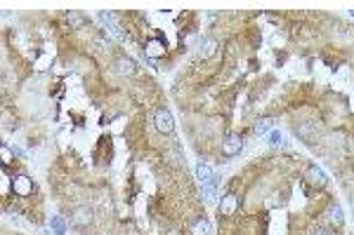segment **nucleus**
Returning <instances> with one entry per match:
<instances>
[{
    "label": "nucleus",
    "instance_id": "nucleus-19",
    "mask_svg": "<svg viewBox=\"0 0 354 235\" xmlns=\"http://www.w3.org/2000/svg\"><path fill=\"white\" fill-rule=\"evenodd\" d=\"M0 153H2V162H10V153H12V148L2 146V148H0Z\"/></svg>",
    "mask_w": 354,
    "mask_h": 235
},
{
    "label": "nucleus",
    "instance_id": "nucleus-15",
    "mask_svg": "<svg viewBox=\"0 0 354 235\" xmlns=\"http://www.w3.org/2000/svg\"><path fill=\"white\" fill-rule=\"evenodd\" d=\"M255 132H258L260 137L269 134V132H272V120H260L258 125H255Z\"/></svg>",
    "mask_w": 354,
    "mask_h": 235
},
{
    "label": "nucleus",
    "instance_id": "nucleus-22",
    "mask_svg": "<svg viewBox=\"0 0 354 235\" xmlns=\"http://www.w3.org/2000/svg\"><path fill=\"white\" fill-rule=\"evenodd\" d=\"M350 14H352V17H354V10H350Z\"/></svg>",
    "mask_w": 354,
    "mask_h": 235
},
{
    "label": "nucleus",
    "instance_id": "nucleus-3",
    "mask_svg": "<svg viewBox=\"0 0 354 235\" xmlns=\"http://www.w3.org/2000/svg\"><path fill=\"white\" fill-rule=\"evenodd\" d=\"M241 148H243V141H241V137H236V134H232V137H227V141L222 144V153L227 157L236 156V153H241Z\"/></svg>",
    "mask_w": 354,
    "mask_h": 235
},
{
    "label": "nucleus",
    "instance_id": "nucleus-8",
    "mask_svg": "<svg viewBox=\"0 0 354 235\" xmlns=\"http://www.w3.org/2000/svg\"><path fill=\"white\" fill-rule=\"evenodd\" d=\"M116 71H118L121 76H133V73L137 71V64L133 61V59L123 57V59H118V61H116Z\"/></svg>",
    "mask_w": 354,
    "mask_h": 235
},
{
    "label": "nucleus",
    "instance_id": "nucleus-17",
    "mask_svg": "<svg viewBox=\"0 0 354 235\" xmlns=\"http://www.w3.org/2000/svg\"><path fill=\"white\" fill-rule=\"evenodd\" d=\"M203 197L208 200V202L215 200V181H210V183H205L203 186Z\"/></svg>",
    "mask_w": 354,
    "mask_h": 235
},
{
    "label": "nucleus",
    "instance_id": "nucleus-10",
    "mask_svg": "<svg viewBox=\"0 0 354 235\" xmlns=\"http://www.w3.org/2000/svg\"><path fill=\"white\" fill-rule=\"evenodd\" d=\"M307 181L314 183V186H326L328 179H326V174L319 170V167H310V170H307Z\"/></svg>",
    "mask_w": 354,
    "mask_h": 235
},
{
    "label": "nucleus",
    "instance_id": "nucleus-6",
    "mask_svg": "<svg viewBox=\"0 0 354 235\" xmlns=\"http://www.w3.org/2000/svg\"><path fill=\"white\" fill-rule=\"evenodd\" d=\"M215 52H218V40L215 38H203L201 40V45H199V54H201L203 59H210Z\"/></svg>",
    "mask_w": 354,
    "mask_h": 235
},
{
    "label": "nucleus",
    "instance_id": "nucleus-11",
    "mask_svg": "<svg viewBox=\"0 0 354 235\" xmlns=\"http://www.w3.org/2000/svg\"><path fill=\"white\" fill-rule=\"evenodd\" d=\"M234 209H236V196L234 193H227V196L222 197V205H220V212L224 214V216H232Z\"/></svg>",
    "mask_w": 354,
    "mask_h": 235
},
{
    "label": "nucleus",
    "instance_id": "nucleus-18",
    "mask_svg": "<svg viewBox=\"0 0 354 235\" xmlns=\"http://www.w3.org/2000/svg\"><path fill=\"white\" fill-rule=\"evenodd\" d=\"M68 21H71V24H73L76 28L83 26V17H81L78 12H71V14H68Z\"/></svg>",
    "mask_w": 354,
    "mask_h": 235
},
{
    "label": "nucleus",
    "instance_id": "nucleus-4",
    "mask_svg": "<svg viewBox=\"0 0 354 235\" xmlns=\"http://www.w3.org/2000/svg\"><path fill=\"white\" fill-rule=\"evenodd\" d=\"M326 221L331 226H335V228H340L342 223H345V216H342V207L340 205H331L326 212Z\"/></svg>",
    "mask_w": 354,
    "mask_h": 235
},
{
    "label": "nucleus",
    "instance_id": "nucleus-9",
    "mask_svg": "<svg viewBox=\"0 0 354 235\" xmlns=\"http://www.w3.org/2000/svg\"><path fill=\"white\" fill-rule=\"evenodd\" d=\"M90 221H92V212L88 207H78L73 212V223L76 226H88Z\"/></svg>",
    "mask_w": 354,
    "mask_h": 235
},
{
    "label": "nucleus",
    "instance_id": "nucleus-5",
    "mask_svg": "<svg viewBox=\"0 0 354 235\" xmlns=\"http://www.w3.org/2000/svg\"><path fill=\"white\" fill-rule=\"evenodd\" d=\"M196 179H199V183L201 186H205V183L215 181V172H213V167L210 165H196Z\"/></svg>",
    "mask_w": 354,
    "mask_h": 235
},
{
    "label": "nucleus",
    "instance_id": "nucleus-1",
    "mask_svg": "<svg viewBox=\"0 0 354 235\" xmlns=\"http://www.w3.org/2000/svg\"><path fill=\"white\" fill-rule=\"evenodd\" d=\"M154 125H156V130L161 132V134H173L175 132V120H173V113L161 106V108H156V113H154Z\"/></svg>",
    "mask_w": 354,
    "mask_h": 235
},
{
    "label": "nucleus",
    "instance_id": "nucleus-21",
    "mask_svg": "<svg viewBox=\"0 0 354 235\" xmlns=\"http://www.w3.org/2000/svg\"><path fill=\"white\" fill-rule=\"evenodd\" d=\"M314 235H326V233H324V231H316V233H314Z\"/></svg>",
    "mask_w": 354,
    "mask_h": 235
},
{
    "label": "nucleus",
    "instance_id": "nucleus-20",
    "mask_svg": "<svg viewBox=\"0 0 354 235\" xmlns=\"http://www.w3.org/2000/svg\"><path fill=\"white\" fill-rule=\"evenodd\" d=\"M12 153H14L17 157H26V153H24V151H22L19 146H12Z\"/></svg>",
    "mask_w": 354,
    "mask_h": 235
},
{
    "label": "nucleus",
    "instance_id": "nucleus-14",
    "mask_svg": "<svg viewBox=\"0 0 354 235\" xmlns=\"http://www.w3.org/2000/svg\"><path fill=\"white\" fill-rule=\"evenodd\" d=\"M267 139H269L267 144L272 146V148H279V146L284 144V134H281V132H279V130H272V132H269V134H267Z\"/></svg>",
    "mask_w": 354,
    "mask_h": 235
},
{
    "label": "nucleus",
    "instance_id": "nucleus-7",
    "mask_svg": "<svg viewBox=\"0 0 354 235\" xmlns=\"http://www.w3.org/2000/svg\"><path fill=\"white\" fill-rule=\"evenodd\" d=\"M12 188H14V193H19V196H28V193L33 191V181H31L28 176H17Z\"/></svg>",
    "mask_w": 354,
    "mask_h": 235
},
{
    "label": "nucleus",
    "instance_id": "nucleus-16",
    "mask_svg": "<svg viewBox=\"0 0 354 235\" xmlns=\"http://www.w3.org/2000/svg\"><path fill=\"white\" fill-rule=\"evenodd\" d=\"M163 52H165V47L161 45V42H156V40H154L149 47H147V54H151V57H161Z\"/></svg>",
    "mask_w": 354,
    "mask_h": 235
},
{
    "label": "nucleus",
    "instance_id": "nucleus-13",
    "mask_svg": "<svg viewBox=\"0 0 354 235\" xmlns=\"http://www.w3.org/2000/svg\"><path fill=\"white\" fill-rule=\"evenodd\" d=\"M50 228H52L57 235H66V223L62 221V216H52V219H50Z\"/></svg>",
    "mask_w": 354,
    "mask_h": 235
},
{
    "label": "nucleus",
    "instance_id": "nucleus-2",
    "mask_svg": "<svg viewBox=\"0 0 354 235\" xmlns=\"http://www.w3.org/2000/svg\"><path fill=\"white\" fill-rule=\"evenodd\" d=\"M99 21H102V26H104V31L109 33L111 38H116V40H125V33H123L121 24L116 21V14H113V12H99Z\"/></svg>",
    "mask_w": 354,
    "mask_h": 235
},
{
    "label": "nucleus",
    "instance_id": "nucleus-12",
    "mask_svg": "<svg viewBox=\"0 0 354 235\" xmlns=\"http://www.w3.org/2000/svg\"><path fill=\"white\" fill-rule=\"evenodd\" d=\"M191 235H210V223L205 219H196L191 223Z\"/></svg>",
    "mask_w": 354,
    "mask_h": 235
}]
</instances>
